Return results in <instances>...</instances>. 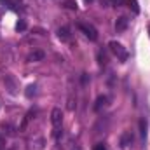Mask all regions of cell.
I'll return each instance as SVG.
<instances>
[{
  "label": "cell",
  "mask_w": 150,
  "mask_h": 150,
  "mask_svg": "<svg viewBox=\"0 0 150 150\" xmlns=\"http://www.w3.org/2000/svg\"><path fill=\"white\" fill-rule=\"evenodd\" d=\"M108 47H110V51H112V52L119 58V59H120V61H126V59H127V52H126V49L122 47V44H120V42L112 40V42L108 44Z\"/></svg>",
  "instance_id": "1"
},
{
  "label": "cell",
  "mask_w": 150,
  "mask_h": 150,
  "mask_svg": "<svg viewBox=\"0 0 150 150\" xmlns=\"http://www.w3.org/2000/svg\"><path fill=\"white\" fill-rule=\"evenodd\" d=\"M79 28H80V32L89 40H96L98 38V30L93 25H89V23H79Z\"/></svg>",
  "instance_id": "2"
},
{
  "label": "cell",
  "mask_w": 150,
  "mask_h": 150,
  "mask_svg": "<svg viewBox=\"0 0 150 150\" xmlns=\"http://www.w3.org/2000/svg\"><path fill=\"white\" fill-rule=\"evenodd\" d=\"M4 84H5V87L9 89L11 94H16V93H18V84H16V80H14L11 75H5V77H4Z\"/></svg>",
  "instance_id": "3"
},
{
  "label": "cell",
  "mask_w": 150,
  "mask_h": 150,
  "mask_svg": "<svg viewBox=\"0 0 150 150\" xmlns=\"http://www.w3.org/2000/svg\"><path fill=\"white\" fill-rule=\"evenodd\" d=\"M61 119H63V113H61L59 108H54V110L51 112V122H52L54 127H59V126H61Z\"/></svg>",
  "instance_id": "4"
},
{
  "label": "cell",
  "mask_w": 150,
  "mask_h": 150,
  "mask_svg": "<svg viewBox=\"0 0 150 150\" xmlns=\"http://www.w3.org/2000/svg\"><path fill=\"white\" fill-rule=\"evenodd\" d=\"M127 23H129V19H127L126 16L117 18V21H115V30H117V32H124V30L127 28Z\"/></svg>",
  "instance_id": "5"
},
{
  "label": "cell",
  "mask_w": 150,
  "mask_h": 150,
  "mask_svg": "<svg viewBox=\"0 0 150 150\" xmlns=\"http://www.w3.org/2000/svg\"><path fill=\"white\" fill-rule=\"evenodd\" d=\"M45 58V52L44 51H33L30 56H28V61L30 63H35V61H42Z\"/></svg>",
  "instance_id": "6"
},
{
  "label": "cell",
  "mask_w": 150,
  "mask_h": 150,
  "mask_svg": "<svg viewBox=\"0 0 150 150\" xmlns=\"http://www.w3.org/2000/svg\"><path fill=\"white\" fill-rule=\"evenodd\" d=\"M131 142H133V134H131L129 131H126V133L122 134V138H120V147H122V149H126V147H129V145H131Z\"/></svg>",
  "instance_id": "7"
},
{
  "label": "cell",
  "mask_w": 150,
  "mask_h": 150,
  "mask_svg": "<svg viewBox=\"0 0 150 150\" xmlns=\"http://www.w3.org/2000/svg\"><path fill=\"white\" fill-rule=\"evenodd\" d=\"M107 101H108V98H107V96H98V100H96V103H94V110H96V112H100V110L107 105Z\"/></svg>",
  "instance_id": "8"
},
{
  "label": "cell",
  "mask_w": 150,
  "mask_h": 150,
  "mask_svg": "<svg viewBox=\"0 0 150 150\" xmlns=\"http://www.w3.org/2000/svg\"><path fill=\"white\" fill-rule=\"evenodd\" d=\"M58 37L61 38V40H68V38H70V28H68V26L59 28V30H58Z\"/></svg>",
  "instance_id": "9"
},
{
  "label": "cell",
  "mask_w": 150,
  "mask_h": 150,
  "mask_svg": "<svg viewBox=\"0 0 150 150\" xmlns=\"http://www.w3.org/2000/svg\"><path fill=\"white\" fill-rule=\"evenodd\" d=\"M147 127H149L147 120H145V119H142V120H140V134H142V138H145V136H147Z\"/></svg>",
  "instance_id": "10"
},
{
  "label": "cell",
  "mask_w": 150,
  "mask_h": 150,
  "mask_svg": "<svg viewBox=\"0 0 150 150\" xmlns=\"http://www.w3.org/2000/svg\"><path fill=\"white\" fill-rule=\"evenodd\" d=\"M25 94H26V98H32V96H35V94H37V86H33V84H32V86H28Z\"/></svg>",
  "instance_id": "11"
},
{
  "label": "cell",
  "mask_w": 150,
  "mask_h": 150,
  "mask_svg": "<svg viewBox=\"0 0 150 150\" xmlns=\"http://www.w3.org/2000/svg\"><path fill=\"white\" fill-rule=\"evenodd\" d=\"M127 4H129L131 11H133L134 14H138V12H140V5H138V0H127Z\"/></svg>",
  "instance_id": "12"
},
{
  "label": "cell",
  "mask_w": 150,
  "mask_h": 150,
  "mask_svg": "<svg viewBox=\"0 0 150 150\" xmlns=\"http://www.w3.org/2000/svg\"><path fill=\"white\" fill-rule=\"evenodd\" d=\"M16 30H18V32H25V30H26V21H25V19H19V21L16 23Z\"/></svg>",
  "instance_id": "13"
},
{
  "label": "cell",
  "mask_w": 150,
  "mask_h": 150,
  "mask_svg": "<svg viewBox=\"0 0 150 150\" xmlns=\"http://www.w3.org/2000/svg\"><path fill=\"white\" fill-rule=\"evenodd\" d=\"M63 5H65L67 9H70V11H77V2H75V0H67Z\"/></svg>",
  "instance_id": "14"
},
{
  "label": "cell",
  "mask_w": 150,
  "mask_h": 150,
  "mask_svg": "<svg viewBox=\"0 0 150 150\" xmlns=\"http://www.w3.org/2000/svg\"><path fill=\"white\" fill-rule=\"evenodd\" d=\"M98 59H100V65L103 67V65H107V56L103 54V51H100L98 52Z\"/></svg>",
  "instance_id": "15"
},
{
  "label": "cell",
  "mask_w": 150,
  "mask_h": 150,
  "mask_svg": "<svg viewBox=\"0 0 150 150\" xmlns=\"http://www.w3.org/2000/svg\"><path fill=\"white\" fill-rule=\"evenodd\" d=\"M75 107H77V103H75V100L70 96L68 98V110H75Z\"/></svg>",
  "instance_id": "16"
},
{
  "label": "cell",
  "mask_w": 150,
  "mask_h": 150,
  "mask_svg": "<svg viewBox=\"0 0 150 150\" xmlns=\"http://www.w3.org/2000/svg\"><path fill=\"white\" fill-rule=\"evenodd\" d=\"M110 4H112L113 7H120V5L126 4V0H110Z\"/></svg>",
  "instance_id": "17"
},
{
  "label": "cell",
  "mask_w": 150,
  "mask_h": 150,
  "mask_svg": "<svg viewBox=\"0 0 150 150\" xmlns=\"http://www.w3.org/2000/svg\"><path fill=\"white\" fill-rule=\"evenodd\" d=\"M94 150H107V147L103 143H98V145H94Z\"/></svg>",
  "instance_id": "18"
},
{
  "label": "cell",
  "mask_w": 150,
  "mask_h": 150,
  "mask_svg": "<svg viewBox=\"0 0 150 150\" xmlns=\"http://www.w3.org/2000/svg\"><path fill=\"white\" fill-rule=\"evenodd\" d=\"M5 149V138L4 136H0V150Z\"/></svg>",
  "instance_id": "19"
},
{
  "label": "cell",
  "mask_w": 150,
  "mask_h": 150,
  "mask_svg": "<svg viewBox=\"0 0 150 150\" xmlns=\"http://www.w3.org/2000/svg\"><path fill=\"white\" fill-rule=\"evenodd\" d=\"M86 2H93V0H86Z\"/></svg>",
  "instance_id": "20"
},
{
  "label": "cell",
  "mask_w": 150,
  "mask_h": 150,
  "mask_svg": "<svg viewBox=\"0 0 150 150\" xmlns=\"http://www.w3.org/2000/svg\"><path fill=\"white\" fill-rule=\"evenodd\" d=\"M149 33H150V28H149Z\"/></svg>",
  "instance_id": "21"
},
{
  "label": "cell",
  "mask_w": 150,
  "mask_h": 150,
  "mask_svg": "<svg viewBox=\"0 0 150 150\" xmlns=\"http://www.w3.org/2000/svg\"><path fill=\"white\" fill-rule=\"evenodd\" d=\"M74 150H79V149H74Z\"/></svg>",
  "instance_id": "22"
}]
</instances>
